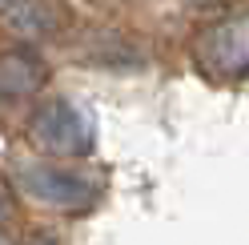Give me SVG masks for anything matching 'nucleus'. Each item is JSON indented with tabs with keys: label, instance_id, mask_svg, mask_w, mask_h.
<instances>
[{
	"label": "nucleus",
	"instance_id": "0eeeda50",
	"mask_svg": "<svg viewBox=\"0 0 249 245\" xmlns=\"http://www.w3.org/2000/svg\"><path fill=\"white\" fill-rule=\"evenodd\" d=\"M28 245H56V241H53V237H44V233H40V237H33V241H28Z\"/></svg>",
	"mask_w": 249,
	"mask_h": 245
},
{
	"label": "nucleus",
	"instance_id": "423d86ee",
	"mask_svg": "<svg viewBox=\"0 0 249 245\" xmlns=\"http://www.w3.org/2000/svg\"><path fill=\"white\" fill-rule=\"evenodd\" d=\"M4 213H8V193H4V185H0V221H4Z\"/></svg>",
	"mask_w": 249,
	"mask_h": 245
},
{
	"label": "nucleus",
	"instance_id": "f03ea898",
	"mask_svg": "<svg viewBox=\"0 0 249 245\" xmlns=\"http://www.w3.org/2000/svg\"><path fill=\"white\" fill-rule=\"evenodd\" d=\"M193 60L201 72L217 76V81L245 76L249 72V17H233L205 28L193 40Z\"/></svg>",
	"mask_w": 249,
	"mask_h": 245
},
{
	"label": "nucleus",
	"instance_id": "20e7f679",
	"mask_svg": "<svg viewBox=\"0 0 249 245\" xmlns=\"http://www.w3.org/2000/svg\"><path fill=\"white\" fill-rule=\"evenodd\" d=\"M60 4L56 0H0V24L20 40H44L60 28Z\"/></svg>",
	"mask_w": 249,
	"mask_h": 245
},
{
	"label": "nucleus",
	"instance_id": "7ed1b4c3",
	"mask_svg": "<svg viewBox=\"0 0 249 245\" xmlns=\"http://www.w3.org/2000/svg\"><path fill=\"white\" fill-rule=\"evenodd\" d=\"M33 141L60 157H89L92 153V121L69 101H53L33 117Z\"/></svg>",
	"mask_w": 249,
	"mask_h": 245
},
{
	"label": "nucleus",
	"instance_id": "6e6552de",
	"mask_svg": "<svg viewBox=\"0 0 249 245\" xmlns=\"http://www.w3.org/2000/svg\"><path fill=\"white\" fill-rule=\"evenodd\" d=\"M0 245H12V241H8V237H4V233H0Z\"/></svg>",
	"mask_w": 249,
	"mask_h": 245
},
{
	"label": "nucleus",
	"instance_id": "39448f33",
	"mask_svg": "<svg viewBox=\"0 0 249 245\" xmlns=\"http://www.w3.org/2000/svg\"><path fill=\"white\" fill-rule=\"evenodd\" d=\"M49 81V69L44 60L28 49H17V52H0V97L4 101H20V97H33L44 88Z\"/></svg>",
	"mask_w": 249,
	"mask_h": 245
},
{
	"label": "nucleus",
	"instance_id": "f257e3e1",
	"mask_svg": "<svg viewBox=\"0 0 249 245\" xmlns=\"http://www.w3.org/2000/svg\"><path fill=\"white\" fill-rule=\"evenodd\" d=\"M20 189L33 197V201L49 205L56 213H89L97 201V185L85 181L81 173H69L60 165H44V161H28L20 165Z\"/></svg>",
	"mask_w": 249,
	"mask_h": 245
}]
</instances>
